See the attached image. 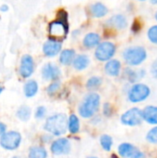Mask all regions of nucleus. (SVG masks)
I'll use <instances>...</instances> for the list:
<instances>
[{
	"label": "nucleus",
	"mask_w": 157,
	"mask_h": 158,
	"mask_svg": "<svg viewBox=\"0 0 157 158\" xmlns=\"http://www.w3.org/2000/svg\"><path fill=\"white\" fill-rule=\"evenodd\" d=\"M68 118L65 114H56L47 118L44 124V130L48 132L59 136L67 131Z\"/></svg>",
	"instance_id": "f257e3e1"
},
{
	"label": "nucleus",
	"mask_w": 157,
	"mask_h": 158,
	"mask_svg": "<svg viewBox=\"0 0 157 158\" xmlns=\"http://www.w3.org/2000/svg\"><path fill=\"white\" fill-rule=\"evenodd\" d=\"M123 58L129 66H139L146 60L147 51L140 45L130 46L123 52Z\"/></svg>",
	"instance_id": "f03ea898"
},
{
	"label": "nucleus",
	"mask_w": 157,
	"mask_h": 158,
	"mask_svg": "<svg viewBox=\"0 0 157 158\" xmlns=\"http://www.w3.org/2000/svg\"><path fill=\"white\" fill-rule=\"evenodd\" d=\"M100 106V96L97 94L92 93L85 96L83 102L79 107L80 115L84 118H89L93 117L99 109Z\"/></svg>",
	"instance_id": "7ed1b4c3"
},
{
	"label": "nucleus",
	"mask_w": 157,
	"mask_h": 158,
	"mask_svg": "<svg viewBox=\"0 0 157 158\" xmlns=\"http://www.w3.org/2000/svg\"><path fill=\"white\" fill-rule=\"evenodd\" d=\"M150 94L151 90L148 85L137 82L130 88L128 93V98L130 102L136 104L145 101L150 96Z\"/></svg>",
	"instance_id": "20e7f679"
},
{
	"label": "nucleus",
	"mask_w": 157,
	"mask_h": 158,
	"mask_svg": "<svg viewBox=\"0 0 157 158\" xmlns=\"http://www.w3.org/2000/svg\"><path fill=\"white\" fill-rule=\"evenodd\" d=\"M143 120L142 110L138 107L130 108L121 116V123L130 127L138 126L143 122Z\"/></svg>",
	"instance_id": "39448f33"
},
{
	"label": "nucleus",
	"mask_w": 157,
	"mask_h": 158,
	"mask_svg": "<svg viewBox=\"0 0 157 158\" xmlns=\"http://www.w3.org/2000/svg\"><path fill=\"white\" fill-rule=\"evenodd\" d=\"M116 53V46L111 42H104L100 44L95 51V57L99 61H109Z\"/></svg>",
	"instance_id": "423d86ee"
},
{
	"label": "nucleus",
	"mask_w": 157,
	"mask_h": 158,
	"mask_svg": "<svg viewBox=\"0 0 157 158\" xmlns=\"http://www.w3.org/2000/svg\"><path fill=\"white\" fill-rule=\"evenodd\" d=\"M21 142V136L17 131H8L5 133L1 140L0 145L6 150H15L17 149Z\"/></svg>",
	"instance_id": "0eeeda50"
},
{
	"label": "nucleus",
	"mask_w": 157,
	"mask_h": 158,
	"mask_svg": "<svg viewBox=\"0 0 157 158\" xmlns=\"http://www.w3.org/2000/svg\"><path fill=\"white\" fill-rule=\"evenodd\" d=\"M68 24L62 20H55L49 24V34L54 40L64 38L68 33Z\"/></svg>",
	"instance_id": "6e6552de"
},
{
	"label": "nucleus",
	"mask_w": 157,
	"mask_h": 158,
	"mask_svg": "<svg viewBox=\"0 0 157 158\" xmlns=\"http://www.w3.org/2000/svg\"><path fill=\"white\" fill-rule=\"evenodd\" d=\"M118 154L124 158H145V154L134 145L124 143L118 146Z\"/></svg>",
	"instance_id": "1a4fd4ad"
},
{
	"label": "nucleus",
	"mask_w": 157,
	"mask_h": 158,
	"mask_svg": "<svg viewBox=\"0 0 157 158\" xmlns=\"http://www.w3.org/2000/svg\"><path fill=\"white\" fill-rule=\"evenodd\" d=\"M34 70L33 59L29 55H24L21 57L19 66V74L23 78H29Z\"/></svg>",
	"instance_id": "9d476101"
},
{
	"label": "nucleus",
	"mask_w": 157,
	"mask_h": 158,
	"mask_svg": "<svg viewBox=\"0 0 157 158\" xmlns=\"http://www.w3.org/2000/svg\"><path fill=\"white\" fill-rule=\"evenodd\" d=\"M69 151H70V143L68 140L65 138H60L58 140H56L55 142H53L51 145V152L56 156L68 154Z\"/></svg>",
	"instance_id": "9b49d317"
},
{
	"label": "nucleus",
	"mask_w": 157,
	"mask_h": 158,
	"mask_svg": "<svg viewBox=\"0 0 157 158\" xmlns=\"http://www.w3.org/2000/svg\"><path fill=\"white\" fill-rule=\"evenodd\" d=\"M61 47H62L61 42L54 39H49L44 43L43 46V54L47 56H55L60 52Z\"/></svg>",
	"instance_id": "f8f14e48"
},
{
	"label": "nucleus",
	"mask_w": 157,
	"mask_h": 158,
	"mask_svg": "<svg viewBox=\"0 0 157 158\" xmlns=\"http://www.w3.org/2000/svg\"><path fill=\"white\" fill-rule=\"evenodd\" d=\"M42 74H43V79H45V80L56 81L60 77L61 71L56 65L52 64V63H48L43 68Z\"/></svg>",
	"instance_id": "ddd939ff"
},
{
	"label": "nucleus",
	"mask_w": 157,
	"mask_h": 158,
	"mask_svg": "<svg viewBox=\"0 0 157 158\" xmlns=\"http://www.w3.org/2000/svg\"><path fill=\"white\" fill-rule=\"evenodd\" d=\"M107 25L117 30H123L128 26L127 18L122 14L114 15L107 20Z\"/></svg>",
	"instance_id": "4468645a"
},
{
	"label": "nucleus",
	"mask_w": 157,
	"mask_h": 158,
	"mask_svg": "<svg viewBox=\"0 0 157 158\" xmlns=\"http://www.w3.org/2000/svg\"><path fill=\"white\" fill-rule=\"evenodd\" d=\"M143 119L151 125H157V106H148L143 110Z\"/></svg>",
	"instance_id": "2eb2a0df"
},
{
	"label": "nucleus",
	"mask_w": 157,
	"mask_h": 158,
	"mask_svg": "<svg viewBox=\"0 0 157 158\" xmlns=\"http://www.w3.org/2000/svg\"><path fill=\"white\" fill-rule=\"evenodd\" d=\"M146 74V71L143 69H133L131 68H127L125 69V76L127 78V80L131 82V83H137V81H139L140 80H142Z\"/></svg>",
	"instance_id": "dca6fc26"
},
{
	"label": "nucleus",
	"mask_w": 157,
	"mask_h": 158,
	"mask_svg": "<svg viewBox=\"0 0 157 158\" xmlns=\"http://www.w3.org/2000/svg\"><path fill=\"white\" fill-rule=\"evenodd\" d=\"M105 73L112 77H117L119 75L121 70V63L118 59H111L107 61L105 66Z\"/></svg>",
	"instance_id": "f3484780"
},
{
	"label": "nucleus",
	"mask_w": 157,
	"mask_h": 158,
	"mask_svg": "<svg viewBox=\"0 0 157 158\" xmlns=\"http://www.w3.org/2000/svg\"><path fill=\"white\" fill-rule=\"evenodd\" d=\"M101 37L94 32L88 33L83 39V45L86 48H93L100 44Z\"/></svg>",
	"instance_id": "a211bd4d"
},
{
	"label": "nucleus",
	"mask_w": 157,
	"mask_h": 158,
	"mask_svg": "<svg viewBox=\"0 0 157 158\" xmlns=\"http://www.w3.org/2000/svg\"><path fill=\"white\" fill-rule=\"evenodd\" d=\"M108 12L107 7L100 2L94 3L92 6H91V14L93 17L95 18H102L104 16H105Z\"/></svg>",
	"instance_id": "6ab92c4d"
},
{
	"label": "nucleus",
	"mask_w": 157,
	"mask_h": 158,
	"mask_svg": "<svg viewBox=\"0 0 157 158\" xmlns=\"http://www.w3.org/2000/svg\"><path fill=\"white\" fill-rule=\"evenodd\" d=\"M90 63V59L86 55H79L74 60H73V65L74 68L78 70H82L88 67Z\"/></svg>",
	"instance_id": "aec40b11"
},
{
	"label": "nucleus",
	"mask_w": 157,
	"mask_h": 158,
	"mask_svg": "<svg viewBox=\"0 0 157 158\" xmlns=\"http://www.w3.org/2000/svg\"><path fill=\"white\" fill-rule=\"evenodd\" d=\"M75 56V51L72 49H66L60 54V58L59 61L63 65H69L71 62H73Z\"/></svg>",
	"instance_id": "412c9836"
},
{
	"label": "nucleus",
	"mask_w": 157,
	"mask_h": 158,
	"mask_svg": "<svg viewBox=\"0 0 157 158\" xmlns=\"http://www.w3.org/2000/svg\"><path fill=\"white\" fill-rule=\"evenodd\" d=\"M38 92V84L35 81H29L24 85V94L27 97L34 96Z\"/></svg>",
	"instance_id": "4be33fe9"
},
{
	"label": "nucleus",
	"mask_w": 157,
	"mask_h": 158,
	"mask_svg": "<svg viewBox=\"0 0 157 158\" xmlns=\"http://www.w3.org/2000/svg\"><path fill=\"white\" fill-rule=\"evenodd\" d=\"M47 152L44 148L34 146L30 149L29 152V158H46Z\"/></svg>",
	"instance_id": "5701e85b"
},
{
	"label": "nucleus",
	"mask_w": 157,
	"mask_h": 158,
	"mask_svg": "<svg viewBox=\"0 0 157 158\" xmlns=\"http://www.w3.org/2000/svg\"><path fill=\"white\" fill-rule=\"evenodd\" d=\"M68 127L69 132L72 133V134H76L79 131V130H80V121H79V118H77V116L71 115L69 117Z\"/></svg>",
	"instance_id": "b1692460"
},
{
	"label": "nucleus",
	"mask_w": 157,
	"mask_h": 158,
	"mask_svg": "<svg viewBox=\"0 0 157 158\" xmlns=\"http://www.w3.org/2000/svg\"><path fill=\"white\" fill-rule=\"evenodd\" d=\"M17 117L22 121H27L31 117V108L27 106H21L17 112Z\"/></svg>",
	"instance_id": "393cba45"
},
{
	"label": "nucleus",
	"mask_w": 157,
	"mask_h": 158,
	"mask_svg": "<svg viewBox=\"0 0 157 158\" xmlns=\"http://www.w3.org/2000/svg\"><path fill=\"white\" fill-rule=\"evenodd\" d=\"M100 143H101V146L103 147V149L108 152V151L111 150V147L113 145V140H112V138L109 135L105 134V135L101 136Z\"/></svg>",
	"instance_id": "a878e982"
},
{
	"label": "nucleus",
	"mask_w": 157,
	"mask_h": 158,
	"mask_svg": "<svg viewBox=\"0 0 157 158\" xmlns=\"http://www.w3.org/2000/svg\"><path fill=\"white\" fill-rule=\"evenodd\" d=\"M146 141L149 143H152V144H157V126L152 128L147 135H146Z\"/></svg>",
	"instance_id": "bb28decb"
},
{
	"label": "nucleus",
	"mask_w": 157,
	"mask_h": 158,
	"mask_svg": "<svg viewBox=\"0 0 157 158\" xmlns=\"http://www.w3.org/2000/svg\"><path fill=\"white\" fill-rule=\"evenodd\" d=\"M147 37L149 41L155 44H157V25L152 26L147 31Z\"/></svg>",
	"instance_id": "cd10ccee"
},
{
	"label": "nucleus",
	"mask_w": 157,
	"mask_h": 158,
	"mask_svg": "<svg viewBox=\"0 0 157 158\" xmlns=\"http://www.w3.org/2000/svg\"><path fill=\"white\" fill-rule=\"evenodd\" d=\"M102 83V79L99 78V77H92L91 79L88 80L87 81V88L89 89H94V88H97L101 85Z\"/></svg>",
	"instance_id": "c85d7f7f"
},
{
	"label": "nucleus",
	"mask_w": 157,
	"mask_h": 158,
	"mask_svg": "<svg viewBox=\"0 0 157 158\" xmlns=\"http://www.w3.org/2000/svg\"><path fill=\"white\" fill-rule=\"evenodd\" d=\"M59 89H60V83L58 81H55L48 86L47 93L49 95H54V94H56V93L58 92Z\"/></svg>",
	"instance_id": "c756f323"
},
{
	"label": "nucleus",
	"mask_w": 157,
	"mask_h": 158,
	"mask_svg": "<svg viewBox=\"0 0 157 158\" xmlns=\"http://www.w3.org/2000/svg\"><path fill=\"white\" fill-rule=\"evenodd\" d=\"M46 113V109L43 106H39L35 112V118H43Z\"/></svg>",
	"instance_id": "7c9ffc66"
},
{
	"label": "nucleus",
	"mask_w": 157,
	"mask_h": 158,
	"mask_svg": "<svg viewBox=\"0 0 157 158\" xmlns=\"http://www.w3.org/2000/svg\"><path fill=\"white\" fill-rule=\"evenodd\" d=\"M104 115L106 116V117H109L112 115V112H113V109H112V106L109 103H105L104 105Z\"/></svg>",
	"instance_id": "2f4dec72"
},
{
	"label": "nucleus",
	"mask_w": 157,
	"mask_h": 158,
	"mask_svg": "<svg viewBox=\"0 0 157 158\" xmlns=\"http://www.w3.org/2000/svg\"><path fill=\"white\" fill-rule=\"evenodd\" d=\"M151 73L155 79H157V58L153 62L151 66Z\"/></svg>",
	"instance_id": "473e14b6"
},
{
	"label": "nucleus",
	"mask_w": 157,
	"mask_h": 158,
	"mask_svg": "<svg viewBox=\"0 0 157 158\" xmlns=\"http://www.w3.org/2000/svg\"><path fill=\"white\" fill-rule=\"evenodd\" d=\"M131 30H132V31H133V32H135V33L140 31V30H141V23L139 22V20H138V19H136V20L133 22L132 27H131Z\"/></svg>",
	"instance_id": "72a5a7b5"
},
{
	"label": "nucleus",
	"mask_w": 157,
	"mask_h": 158,
	"mask_svg": "<svg viewBox=\"0 0 157 158\" xmlns=\"http://www.w3.org/2000/svg\"><path fill=\"white\" fill-rule=\"evenodd\" d=\"M5 131H6V125L0 122V138H2V136L6 133Z\"/></svg>",
	"instance_id": "f704fd0d"
},
{
	"label": "nucleus",
	"mask_w": 157,
	"mask_h": 158,
	"mask_svg": "<svg viewBox=\"0 0 157 158\" xmlns=\"http://www.w3.org/2000/svg\"><path fill=\"white\" fill-rule=\"evenodd\" d=\"M7 9H8V6H7L6 5H3V6L0 7V10H1V11H6Z\"/></svg>",
	"instance_id": "c9c22d12"
},
{
	"label": "nucleus",
	"mask_w": 157,
	"mask_h": 158,
	"mask_svg": "<svg viewBox=\"0 0 157 158\" xmlns=\"http://www.w3.org/2000/svg\"><path fill=\"white\" fill-rule=\"evenodd\" d=\"M151 3L154 4V5H157V1H154V0H153V1H151Z\"/></svg>",
	"instance_id": "e433bc0d"
},
{
	"label": "nucleus",
	"mask_w": 157,
	"mask_h": 158,
	"mask_svg": "<svg viewBox=\"0 0 157 158\" xmlns=\"http://www.w3.org/2000/svg\"><path fill=\"white\" fill-rule=\"evenodd\" d=\"M111 158H118V156H116V155H112Z\"/></svg>",
	"instance_id": "4c0bfd02"
},
{
	"label": "nucleus",
	"mask_w": 157,
	"mask_h": 158,
	"mask_svg": "<svg viewBox=\"0 0 157 158\" xmlns=\"http://www.w3.org/2000/svg\"><path fill=\"white\" fill-rule=\"evenodd\" d=\"M3 90H4V88H3V87H0V94H2V92H3Z\"/></svg>",
	"instance_id": "58836bf2"
},
{
	"label": "nucleus",
	"mask_w": 157,
	"mask_h": 158,
	"mask_svg": "<svg viewBox=\"0 0 157 158\" xmlns=\"http://www.w3.org/2000/svg\"><path fill=\"white\" fill-rule=\"evenodd\" d=\"M155 19L157 20V11H156V13H155Z\"/></svg>",
	"instance_id": "ea45409f"
},
{
	"label": "nucleus",
	"mask_w": 157,
	"mask_h": 158,
	"mask_svg": "<svg viewBox=\"0 0 157 158\" xmlns=\"http://www.w3.org/2000/svg\"><path fill=\"white\" fill-rule=\"evenodd\" d=\"M88 158H97V157H94V156H91V157H88Z\"/></svg>",
	"instance_id": "a19ab883"
},
{
	"label": "nucleus",
	"mask_w": 157,
	"mask_h": 158,
	"mask_svg": "<svg viewBox=\"0 0 157 158\" xmlns=\"http://www.w3.org/2000/svg\"><path fill=\"white\" fill-rule=\"evenodd\" d=\"M14 158H18V157H14Z\"/></svg>",
	"instance_id": "79ce46f5"
}]
</instances>
